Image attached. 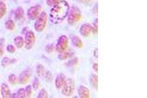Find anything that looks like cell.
<instances>
[{"instance_id": "obj_1", "label": "cell", "mask_w": 147, "mask_h": 98, "mask_svg": "<svg viewBox=\"0 0 147 98\" xmlns=\"http://www.w3.org/2000/svg\"><path fill=\"white\" fill-rule=\"evenodd\" d=\"M69 11H70V6L68 2L65 0H61L60 2L52 6L49 13V20L51 21V23L59 25L64 22V20L68 17Z\"/></svg>"}, {"instance_id": "obj_2", "label": "cell", "mask_w": 147, "mask_h": 98, "mask_svg": "<svg viewBox=\"0 0 147 98\" xmlns=\"http://www.w3.org/2000/svg\"><path fill=\"white\" fill-rule=\"evenodd\" d=\"M82 19V13L80 10L77 7H73L71 11H69L68 14V24L70 26H75L77 23H79Z\"/></svg>"}, {"instance_id": "obj_3", "label": "cell", "mask_w": 147, "mask_h": 98, "mask_svg": "<svg viewBox=\"0 0 147 98\" xmlns=\"http://www.w3.org/2000/svg\"><path fill=\"white\" fill-rule=\"evenodd\" d=\"M46 23H47V15L46 13L42 12L41 14H39V16L36 18V21L34 23V28L36 32H43V30L46 27Z\"/></svg>"}, {"instance_id": "obj_4", "label": "cell", "mask_w": 147, "mask_h": 98, "mask_svg": "<svg viewBox=\"0 0 147 98\" xmlns=\"http://www.w3.org/2000/svg\"><path fill=\"white\" fill-rule=\"evenodd\" d=\"M75 91V82L72 78H66L65 83L62 87V93L65 96H72Z\"/></svg>"}, {"instance_id": "obj_5", "label": "cell", "mask_w": 147, "mask_h": 98, "mask_svg": "<svg viewBox=\"0 0 147 98\" xmlns=\"http://www.w3.org/2000/svg\"><path fill=\"white\" fill-rule=\"evenodd\" d=\"M68 46H69V39H68V37L66 36V35H61L60 37H59V39H58V42H57V44H56V51L57 52H62L64 51V50H66L68 48Z\"/></svg>"}, {"instance_id": "obj_6", "label": "cell", "mask_w": 147, "mask_h": 98, "mask_svg": "<svg viewBox=\"0 0 147 98\" xmlns=\"http://www.w3.org/2000/svg\"><path fill=\"white\" fill-rule=\"evenodd\" d=\"M34 42H35V35L32 30H30V32H28L26 33V38H25L26 49H28V50L32 49L34 44Z\"/></svg>"}, {"instance_id": "obj_7", "label": "cell", "mask_w": 147, "mask_h": 98, "mask_svg": "<svg viewBox=\"0 0 147 98\" xmlns=\"http://www.w3.org/2000/svg\"><path fill=\"white\" fill-rule=\"evenodd\" d=\"M41 11V6L36 5V6H32L28 9V17L30 20H35L37 17L39 16V13Z\"/></svg>"}, {"instance_id": "obj_8", "label": "cell", "mask_w": 147, "mask_h": 98, "mask_svg": "<svg viewBox=\"0 0 147 98\" xmlns=\"http://www.w3.org/2000/svg\"><path fill=\"white\" fill-rule=\"evenodd\" d=\"M32 75V69H27L26 71H24L20 75V78H19V83H20V84H25V83H27L28 80H30Z\"/></svg>"}, {"instance_id": "obj_9", "label": "cell", "mask_w": 147, "mask_h": 98, "mask_svg": "<svg viewBox=\"0 0 147 98\" xmlns=\"http://www.w3.org/2000/svg\"><path fill=\"white\" fill-rule=\"evenodd\" d=\"M74 54H75V51H74L73 49L67 48L66 50H64V51H62V52H60V53H59L58 58L60 59V60H66V59L71 58V57H72Z\"/></svg>"}, {"instance_id": "obj_10", "label": "cell", "mask_w": 147, "mask_h": 98, "mask_svg": "<svg viewBox=\"0 0 147 98\" xmlns=\"http://www.w3.org/2000/svg\"><path fill=\"white\" fill-rule=\"evenodd\" d=\"M80 34H82V36L87 37L91 33V27H90V25H89V24H84V25L80 27Z\"/></svg>"}, {"instance_id": "obj_11", "label": "cell", "mask_w": 147, "mask_h": 98, "mask_svg": "<svg viewBox=\"0 0 147 98\" xmlns=\"http://www.w3.org/2000/svg\"><path fill=\"white\" fill-rule=\"evenodd\" d=\"M65 80H66L65 75H63V74H59V75L57 76L56 80H55V85H56V87L58 88V89H61V88H62V87L64 85V83H65Z\"/></svg>"}, {"instance_id": "obj_12", "label": "cell", "mask_w": 147, "mask_h": 98, "mask_svg": "<svg viewBox=\"0 0 147 98\" xmlns=\"http://www.w3.org/2000/svg\"><path fill=\"white\" fill-rule=\"evenodd\" d=\"M78 91H79V96L82 98H88L90 96V93H89L88 88L86 87H84V85H80Z\"/></svg>"}, {"instance_id": "obj_13", "label": "cell", "mask_w": 147, "mask_h": 98, "mask_svg": "<svg viewBox=\"0 0 147 98\" xmlns=\"http://www.w3.org/2000/svg\"><path fill=\"white\" fill-rule=\"evenodd\" d=\"M1 96L3 98L11 97L10 88L8 87V85H7L6 83H2L1 84Z\"/></svg>"}, {"instance_id": "obj_14", "label": "cell", "mask_w": 147, "mask_h": 98, "mask_svg": "<svg viewBox=\"0 0 147 98\" xmlns=\"http://www.w3.org/2000/svg\"><path fill=\"white\" fill-rule=\"evenodd\" d=\"M24 16H25V12H24L23 8H21V7H19L17 10L15 11V19L16 21H22L24 19Z\"/></svg>"}, {"instance_id": "obj_15", "label": "cell", "mask_w": 147, "mask_h": 98, "mask_svg": "<svg viewBox=\"0 0 147 98\" xmlns=\"http://www.w3.org/2000/svg\"><path fill=\"white\" fill-rule=\"evenodd\" d=\"M72 42L74 44V46L77 47V48H82V46H84V43H82V39L79 37V36H73V39H72Z\"/></svg>"}, {"instance_id": "obj_16", "label": "cell", "mask_w": 147, "mask_h": 98, "mask_svg": "<svg viewBox=\"0 0 147 98\" xmlns=\"http://www.w3.org/2000/svg\"><path fill=\"white\" fill-rule=\"evenodd\" d=\"M90 84L94 89H97V88H98V76H97V75L92 74L90 76Z\"/></svg>"}, {"instance_id": "obj_17", "label": "cell", "mask_w": 147, "mask_h": 98, "mask_svg": "<svg viewBox=\"0 0 147 98\" xmlns=\"http://www.w3.org/2000/svg\"><path fill=\"white\" fill-rule=\"evenodd\" d=\"M14 43H15V45L18 48H22L24 44H25V39L22 36H17L14 38Z\"/></svg>"}, {"instance_id": "obj_18", "label": "cell", "mask_w": 147, "mask_h": 98, "mask_svg": "<svg viewBox=\"0 0 147 98\" xmlns=\"http://www.w3.org/2000/svg\"><path fill=\"white\" fill-rule=\"evenodd\" d=\"M5 28L8 30H14V28H15V23H14V21H12V20L7 21L5 23Z\"/></svg>"}, {"instance_id": "obj_19", "label": "cell", "mask_w": 147, "mask_h": 98, "mask_svg": "<svg viewBox=\"0 0 147 98\" xmlns=\"http://www.w3.org/2000/svg\"><path fill=\"white\" fill-rule=\"evenodd\" d=\"M8 80H9V82H10L12 85H16V84H17V82H18L17 76H16V75H14V74H11V75L8 76Z\"/></svg>"}, {"instance_id": "obj_20", "label": "cell", "mask_w": 147, "mask_h": 98, "mask_svg": "<svg viewBox=\"0 0 147 98\" xmlns=\"http://www.w3.org/2000/svg\"><path fill=\"white\" fill-rule=\"evenodd\" d=\"M44 73H45V69H44V67L42 65H37L36 66V74L38 76H42L44 75Z\"/></svg>"}, {"instance_id": "obj_21", "label": "cell", "mask_w": 147, "mask_h": 98, "mask_svg": "<svg viewBox=\"0 0 147 98\" xmlns=\"http://www.w3.org/2000/svg\"><path fill=\"white\" fill-rule=\"evenodd\" d=\"M6 13V5L5 3L0 1V19H2Z\"/></svg>"}, {"instance_id": "obj_22", "label": "cell", "mask_w": 147, "mask_h": 98, "mask_svg": "<svg viewBox=\"0 0 147 98\" xmlns=\"http://www.w3.org/2000/svg\"><path fill=\"white\" fill-rule=\"evenodd\" d=\"M97 32H98V19H95V21H94V23H93V26H92V28H91V32L97 33Z\"/></svg>"}, {"instance_id": "obj_23", "label": "cell", "mask_w": 147, "mask_h": 98, "mask_svg": "<svg viewBox=\"0 0 147 98\" xmlns=\"http://www.w3.org/2000/svg\"><path fill=\"white\" fill-rule=\"evenodd\" d=\"M17 97H19V98L27 97V95H26V89H24V88H20L17 92Z\"/></svg>"}, {"instance_id": "obj_24", "label": "cell", "mask_w": 147, "mask_h": 98, "mask_svg": "<svg viewBox=\"0 0 147 98\" xmlns=\"http://www.w3.org/2000/svg\"><path fill=\"white\" fill-rule=\"evenodd\" d=\"M38 98H47L48 97V93H47V91L45 89H41L39 91V94L38 96H37Z\"/></svg>"}, {"instance_id": "obj_25", "label": "cell", "mask_w": 147, "mask_h": 98, "mask_svg": "<svg viewBox=\"0 0 147 98\" xmlns=\"http://www.w3.org/2000/svg\"><path fill=\"white\" fill-rule=\"evenodd\" d=\"M26 95H27V97H32V85H28L27 88H26Z\"/></svg>"}, {"instance_id": "obj_26", "label": "cell", "mask_w": 147, "mask_h": 98, "mask_svg": "<svg viewBox=\"0 0 147 98\" xmlns=\"http://www.w3.org/2000/svg\"><path fill=\"white\" fill-rule=\"evenodd\" d=\"M40 87V82L38 80V78H35L34 80V82H32V87H34V89H38Z\"/></svg>"}, {"instance_id": "obj_27", "label": "cell", "mask_w": 147, "mask_h": 98, "mask_svg": "<svg viewBox=\"0 0 147 98\" xmlns=\"http://www.w3.org/2000/svg\"><path fill=\"white\" fill-rule=\"evenodd\" d=\"M44 75H45V80H46V82H51V80H52V75H51L50 72L46 71L45 73H44Z\"/></svg>"}, {"instance_id": "obj_28", "label": "cell", "mask_w": 147, "mask_h": 98, "mask_svg": "<svg viewBox=\"0 0 147 98\" xmlns=\"http://www.w3.org/2000/svg\"><path fill=\"white\" fill-rule=\"evenodd\" d=\"M61 0H46V4L48 6H53L55 5L56 3H58V2H60Z\"/></svg>"}, {"instance_id": "obj_29", "label": "cell", "mask_w": 147, "mask_h": 98, "mask_svg": "<svg viewBox=\"0 0 147 98\" xmlns=\"http://www.w3.org/2000/svg\"><path fill=\"white\" fill-rule=\"evenodd\" d=\"M78 63H79V59H78V58H74L73 60H71L67 64V66H76Z\"/></svg>"}, {"instance_id": "obj_30", "label": "cell", "mask_w": 147, "mask_h": 98, "mask_svg": "<svg viewBox=\"0 0 147 98\" xmlns=\"http://www.w3.org/2000/svg\"><path fill=\"white\" fill-rule=\"evenodd\" d=\"M10 63H11V60L9 58H4L3 60H2V66H3V67L8 66Z\"/></svg>"}, {"instance_id": "obj_31", "label": "cell", "mask_w": 147, "mask_h": 98, "mask_svg": "<svg viewBox=\"0 0 147 98\" xmlns=\"http://www.w3.org/2000/svg\"><path fill=\"white\" fill-rule=\"evenodd\" d=\"M54 50H55V46L54 45H48V46H46V51L48 53H53Z\"/></svg>"}, {"instance_id": "obj_32", "label": "cell", "mask_w": 147, "mask_h": 98, "mask_svg": "<svg viewBox=\"0 0 147 98\" xmlns=\"http://www.w3.org/2000/svg\"><path fill=\"white\" fill-rule=\"evenodd\" d=\"M15 50H16V48L13 46V45H8V46H7V51L10 52V53H14Z\"/></svg>"}, {"instance_id": "obj_33", "label": "cell", "mask_w": 147, "mask_h": 98, "mask_svg": "<svg viewBox=\"0 0 147 98\" xmlns=\"http://www.w3.org/2000/svg\"><path fill=\"white\" fill-rule=\"evenodd\" d=\"M4 54V50H3V46H2V43H0V57L3 56Z\"/></svg>"}, {"instance_id": "obj_34", "label": "cell", "mask_w": 147, "mask_h": 98, "mask_svg": "<svg viewBox=\"0 0 147 98\" xmlns=\"http://www.w3.org/2000/svg\"><path fill=\"white\" fill-rule=\"evenodd\" d=\"M93 70L95 71L96 73L98 72V64H97V63H94L93 64Z\"/></svg>"}, {"instance_id": "obj_35", "label": "cell", "mask_w": 147, "mask_h": 98, "mask_svg": "<svg viewBox=\"0 0 147 98\" xmlns=\"http://www.w3.org/2000/svg\"><path fill=\"white\" fill-rule=\"evenodd\" d=\"M97 52H98V49H95V51H94V56L97 57Z\"/></svg>"}, {"instance_id": "obj_36", "label": "cell", "mask_w": 147, "mask_h": 98, "mask_svg": "<svg viewBox=\"0 0 147 98\" xmlns=\"http://www.w3.org/2000/svg\"><path fill=\"white\" fill-rule=\"evenodd\" d=\"M80 1H84V0H80Z\"/></svg>"}, {"instance_id": "obj_37", "label": "cell", "mask_w": 147, "mask_h": 98, "mask_svg": "<svg viewBox=\"0 0 147 98\" xmlns=\"http://www.w3.org/2000/svg\"><path fill=\"white\" fill-rule=\"evenodd\" d=\"M0 1H1V2H2V1H4V0H0Z\"/></svg>"}]
</instances>
